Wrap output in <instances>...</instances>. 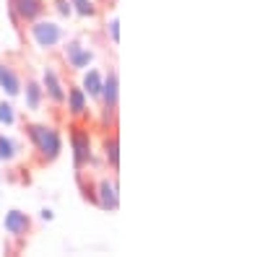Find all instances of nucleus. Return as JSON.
Returning a JSON list of instances; mask_svg holds the SVG:
<instances>
[{"label": "nucleus", "instance_id": "nucleus-1", "mask_svg": "<svg viewBox=\"0 0 260 257\" xmlns=\"http://www.w3.org/2000/svg\"><path fill=\"white\" fill-rule=\"evenodd\" d=\"M24 135L29 138L42 166H50L62 154V135L55 125L47 122H24Z\"/></svg>", "mask_w": 260, "mask_h": 257}, {"label": "nucleus", "instance_id": "nucleus-2", "mask_svg": "<svg viewBox=\"0 0 260 257\" xmlns=\"http://www.w3.org/2000/svg\"><path fill=\"white\" fill-rule=\"evenodd\" d=\"M29 36L34 42V47L42 50V52H52L62 45V39H65V26H60L57 21L52 18H37L29 24Z\"/></svg>", "mask_w": 260, "mask_h": 257}, {"label": "nucleus", "instance_id": "nucleus-3", "mask_svg": "<svg viewBox=\"0 0 260 257\" xmlns=\"http://www.w3.org/2000/svg\"><path fill=\"white\" fill-rule=\"evenodd\" d=\"M99 112H102V125L110 127L117 120V104H120V76L115 68H107L102 94H99Z\"/></svg>", "mask_w": 260, "mask_h": 257}, {"label": "nucleus", "instance_id": "nucleus-4", "mask_svg": "<svg viewBox=\"0 0 260 257\" xmlns=\"http://www.w3.org/2000/svg\"><path fill=\"white\" fill-rule=\"evenodd\" d=\"M94 50L83 42V36H73V39H62V62L68 65V70L81 73L94 62Z\"/></svg>", "mask_w": 260, "mask_h": 257}, {"label": "nucleus", "instance_id": "nucleus-5", "mask_svg": "<svg viewBox=\"0 0 260 257\" xmlns=\"http://www.w3.org/2000/svg\"><path fill=\"white\" fill-rule=\"evenodd\" d=\"M71 151H73V166L86 169L94 164V145H91V133L81 125L71 127Z\"/></svg>", "mask_w": 260, "mask_h": 257}, {"label": "nucleus", "instance_id": "nucleus-6", "mask_svg": "<svg viewBox=\"0 0 260 257\" xmlns=\"http://www.w3.org/2000/svg\"><path fill=\"white\" fill-rule=\"evenodd\" d=\"M8 16L13 26L21 29V24H31V21L47 16V0H8Z\"/></svg>", "mask_w": 260, "mask_h": 257}, {"label": "nucleus", "instance_id": "nucleus-7", "mask_svg": "<svg viewBox=\"0 0 260 257\" xmlns=\"http://www.w3.org/2000/svg\"><path fill=\"white\" fill-rule=\"evenodd\" d=\"M96 208H102L104 213H117L120 210V187H117V177L104 174L96 179Z\"/></svg>", "mask_w": 260, "mask_h": 257}, {"label": "nucleus", "instance_id": "nucleus-8", "mask_svg": "<svg viewBox=\"0 0 260 257\" xmlns=\"http://www.w3.org/2000/svg\"><path fill=\"white\" fill-rule=\"evenodd\" d=\"M39 83H42V91H45V101H50L57 109H62L65 106V81H62V76L52 65H45Z\"/></svg>", "mask_w": 260, "mask_h": 257}, {"label": "nucleus", "instance_id": "nucleus-9", "mask_svg": "<svg viewBox=\"0 0 260 257\" xmlns=\"http://www.w3.org/2000/svg\"><path fill=\"white\" fill-rule=\"evenodd\" d=\"M65 106H68V115L73 120H91L89 96H86L83 89H81V86H76V83L65 86Z\"/></svg>", "mask_w": 260, "mask_h": 257}, {"label": "nucleus", "instance_id": "nucleus-10", "mask_svg": "<svg viewBox=\"0 0 260 257\" xmlns=\"http://www.w3.org/2000/svg\"><path fill=\"white\" fill-rule=\"evenodd\" d=\"M3 229L8 231V237L24 242L29 234H31V229H34V221H31L29 213L18 210V208H11L6 216H3Z\"/></svg>", "mask_w": 260, "mask_h": 257}, {"label": "nucleus", "instance_id": "nucleus-11", "mask_svg": "<svg viewBox=\"0 0 260 257\" xmlns=\"http://www.w3.org/2000/svg\"><path fill=\"white\" fill-rule=\"evenodd\" d=\"M18 96H24V104H26V109L29 112H42V104H45V91H42V83L29 76L26 83H21V94Z\"/></svg>", "mask_w": 260, "mask_h": 257}, {"label": "nucleus", "instance_id": "nucleus-12", "mask_svg": "<svg viewBox=\"0 0 260 257\" xmlns=\"http://www.w3.org/2000/svg\"><path fill=\"white\" fill-rule=\"evenodd\" d=\"M21 83H24V78H21V73L8 65V62H3V68H0V91H3L8 99H16L21 94Z\"/></svg>", "mask_w": 260, "mask_h": 257}, {"label": "nucleus", "instance_id": "nucleus-13", "mask_svg": "<svg viewBox=\"0 0 260 257\" xmlns=\"http://www.w3.org/2000/svg\"><path fill=\"white\" fill-rule=\"evenodd\" d=\"M83 76H81V89H83V94L89 96V101H99V94H102V83H104V73L99 70V68H86V70H81Z\"/></svg>", "mask_w": 260, "mask_h": 257}, {"label": "nucleus", "instance_id": "nucleus-14", "mask_svg": "<svg viewBox=\"0 0 260 257\" xmlns=\"http://www.w3.org/2000/svg\"><path fill=\"white\" fill-rule=\"evenodd\" d=\"M102 156H104V164L112 171L120 169V135L117 133H107L102 138Z\"/></svg>", "mask_w": 260, "mask_h": 257}, {"label": "nucleus", "instance_id": "nucleus-15", "mask_svg": "<svg viewBox=\"0 0 260 257\" xmlns=\"http://www.w3.org/2000/svg\"><path fill=\"white\" fill-rule=\"evenodd\" d=\"M21 156V143L6 133H0V164H11Z\"/></svg>", "mask_w": 260, "mask_h": 257}, {"label": "nucleus", "instance_id": "nucleus-16", "mask_svg": "<svg viewBox=\"0 0 260 257\" xmlns=\"http://www.w3.org/2000/svg\"><path fill=\"white\" fill-rule=\"evenodd\" d=\"M76 182H78V190H81V198L89 203V205H96V179H86V171L78 169L76 171Z\"/></svg>", "mask_w": 260, "mask_h": 257}, {"label": "nucleus", "instance_id": "nucleus-17", "mask_svg": "<svg viewBox=\"0 0 260 257\" xmlns=\"http://www.w3.org/2000/svg\"><path fill=\"white\" fill-rule=\"evenodd\" d=\"M71 6H73V16H78V18H96L99 16V6L94 0H71Z\"/></svg>", "mask_w": 260, "mask_h": 257}, {"label": "nucleus", "instance_id": "nucleus-18", "mask_svg": "<svg viewBox=\"0 0 260 257\" xmlns=\"http://www.w3.org/2000/svg\"><path fill=\"white\" fill-rule=\"evenodd\" d=\"M18 122V117H16V106L11 104V101H0V125H6V127H11V125H16Z\"/></svg>", "mask_w": 260, "mask_h": 257}, {"label": "nucleus", "instance_id": "nucleus-19", "mask_svg": "<svg viewBox=\"0 0 260 257\" xmlns=\"http://www.w3.org/2000/svg\"><path fill=\"white\" fill-rule=\"evenodd\" d=\"M104 31H107L112 45H120V21H117V16H110L104 21Z\"/></svg>", "mask_w": 260, "mask_h": 257}, {"label": "nucleus", "instance_id": "nucleus-20", "mask_svg": "<svg viewBox=\"0 0 260 257\" xmlns=\"http://www.w3.org/2000/svg\"><path fill=\"white\" fill-rule=\"evenodd\" d=\"M52 8L60 18H71L73 16V6H71V0H52Z\"/></svg>", "mask_w": 260, "mask_h": 257}, {"label": "nucleus", "instance_id": "nucleus-21", "mask_svg": "<svg viewBox=\"0 0 260 257\" xmlns=\"http://www.w3.org/2000/svg\"><path fill=\"white\" fill-rule=\"evenodd\" d=\"M52 218H55L52 208H45V210H42V221H52Z\"/></svg>", "mask_w": 260, "mask_h": 257}, {"label": "nucleus", "instance_id": "nucleus-22", "mask_svg": "<svg viewBox=\"0 0 260 257\" xmlns=\"http://www.w3.org/2000/svg\"><path fill=\"white\" fill-rule=\"evenodd\" d=\"M107 3H117V0H107Z\"/></svg>", "mask_w": 260, "mask_h": 257}, {"label": "nucleus", "instance_id": "nucleus-23", "mask_svg": "<svg viewBox=\"0 0 260 257\" xmlns=\"http://www.w3.org/2000/svg\"><path fill=\"white\" fill-rule=\"evenodd\" d=\"M0 68H3V60H0Z\"/></svg>", "mask_w": 260, "mask_h": 257}]
</instances>
